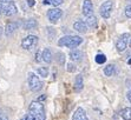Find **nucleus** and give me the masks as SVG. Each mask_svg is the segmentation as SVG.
<instances>
[{
	"instance_id": "obj_1",
	"label": "nucleus",
	"mask_w": 131,
	"mask_h": 120,
	"mask_svg": "<svg viewBox=\"0 0 131 120\" xmlns=\"http://www.w3.org/2000/svg\"><path fill=\"white\" fill-rule=\"evenodd\" d=\"M28 112L36 120H46V113L44 105L40 101H32L28 107Z\"/></svg>"
},
{
	"instance_id": "obj_2",
	"label": "nucleus",
	"mask_w": 131,
	"mask_h": 120,
	"mask_svg": "<svg viewBox=\"0 0 131 120\" xmlns=\"http://www.w3.org/2000/svg\"><path fill=\"white\" fill-rule=\"evenodd\" d=\"M83 42V38L78 35H65L63 38H60L58 41L59 46H65V47L74 48L77 46H79Z\"/></svg>"
},
{
	"instance_id": "obj_3",
	"label": "nucleus",
	"mask_w": 131,
	"mask_h": 120,
	"mask_svg": "<svg viewBox=\"0 0 131 120\" xmlns=\"http://www.w3.org/2000/svg\"><path fill=\"white\" fill-rule=\"evenodd\" d=\"M28 86L32 92H38L43 87V82L34 73H28Z\"/></svg>"
},
{
	"instance_id": "obj_4",
	"label": "nucleus",
	"mask_w": 131,
	"mask_h": 120,
	"mask_svg": "<svg viewBox=\"0 0 131 120\" xmlns=\"http://www.w3.org/2000/svg\"><path fill=\"white\" fill-rule=\"evenodd\" d=\"M38 42V37L37 35H27L26 38H24L21 41V47L24 50H31L37 45Z\"/></svg>"
},
{
	"instance_id": "obj_5",
	"label": "nucleus",
	"mask_w": 131,
	"mask_h": 120,
	"mask_svg": "<svg viewBox=\"0 0 131 120\" xmlns=\"http://www.w3.org/2000/svg\"><path fill=\"white\" fill-rule=\"evenodd\" d=\"M112 6H113V4H112L111 0H106L105 3L102 4L99 12H101V15L104 19H109L110 18V14H111V11H112Z\"/></svg>"
},
{
	"instance_id": "obj_6",
	"label": "nucleus",
	"mask_w": 131,
	"mask_h": 120,
	"mask_svg": "<svg viewBox=\"0 0 131 120\" xmlns=\"http://www.w3.org/2000/svg\"><path fill=\"white\" fill-rule=\"evenodd\" d=\"M61 15H63V11L59 8H52L49 9V12H47V18L52 24H56L61 18Z\"/></svg>"
},
{
	"instance_id": "obj_7",
	"label": "nucleus",
	"mask_w": 131,
	"mask_h": 120,
	"mask_svg": "<svg viewBox=\"0 0 131 120\" xmlns=\"http://www.w3.org/2000/svg\"><path fill=\"white\" fill-rule=\"evenodd\" d=\"M18 12L17 9V6L13 1H8V3H5L4 4V7H3V13L7 17H11V15H14L15 13Z\"/></svg>"
},
{
	"instance_id": "obj_8",
	"label": "nucleus",
	"mask_w": 131,
	"mask_h": 120,
	"mask_svg": "<svg viewBox=\"0 0 131 120\" xmlns=\"http://www.w3.org/2000/svg\"><path fill=\"white\" fill-rule=\"evenodd\" d=\"M129 38H130L129 33H124V34H122V35L119 37L118 41H117V44H116L117 51H118V52H123V51H124L125 48H126V45H128Z\"/></svg>"
},
{
	"instance_id": "obj_9",
	"label": "nucleus",
	"mask_w": 131,
	"mask_h": 120,
	"mask_svg": "<svg viewBox=\"0 0 131 120\" xmlns=\"http://www.w3.org/2000/svg\"><path fill=\"white\" fill-rule=\"evenodd\" d=\"M93 12V6H92L91 0H84V4H83V14L89 17L91 15Z\"/></svg>"
},
{
	"instance_id": "obj_10",
	"label": "nucleus",
	"mask_w": 131,
	"mask_h": 120,
	"mask_svg": "<svg viewBox=\"0 0 131 120\" xmlns=\"http://www.w3.org/2000/svg\"><path fill=\"white\" fill-rule=\"evenodd\" d=\"M72 120H88V117H86V113L84 111V108L78 107L76 110V112L73 113Z\"/></svg>"
},
{
	"instance_id": "obj_11",
	"label": "nucleus",
	"mask_w": 131,
	"mask_h": 120,
	"mask_svg": "<svg viewBox=\"0 0 131 120\" xmlns=\"http://www.w3.org/2000/svg\"><path fill=\"white\" fill-rule=\"evenodd\" d=\"M17 28H18L17 22H7L6 27H5V34H6V37H11L15 32Z\"/></svg>"
},
{
	"instance_id": "obj_12",
	"label": "nucleus",
	"mask_w": 131,
	"mask_h": 120,
	"mask_svg": "<svg viewBox=\"0 0 131 120\" xmlns=\"http://www.w3.org/2000/svg\"><path fill=\"white\" fill-rule=\"evenodd\" d=\"M73 28H74L77 32H79V33H85L86 31H88V25H86L84 21H76V22L73 24Z\"/></svg>"
},
{
	"instance_id": "obj_13",
	"label": "nucleus",
	"mask_w": 131,
	"mask_h": 120,
	"mask_svg": "<svg viewBox=\"0 0 131 120\" xmlns=\"http://www.w3.org/2000/svg\"><path fill=\"white\" fill-rule=\"evenodd\" d=\"M84 87V81H83V75L78 74L76 77V80H74V91L76 92H80Z\"/></svg>"
},
{
	"instance_id": "obj_14",
	"label": "nucleus",
	"mask_w": 131,
	"mask_h": 120,
	"mask_svg": "<svg viewBox=\"0 0 131 120\" xmlns=\"http://www.w3.org/2000/svg\"><path fill=\"white\" fill-rule=\"evenodd\" d=\"M70 58L72 61H80L83 59V53L78 50H72L70 52Z\"/></svg>"
},
{
	"instance_id": "obj_15",
	"label": "nucleus",
	"mask_w": 131,
	"mask_h": 120,
	"mask_svg": "<svg viewBox=\"0 0 131 120\" xmlns=\"http://www.w3.org/2000/svg\"><path fill=\"white\" fill-rule=\"evenodd\" d=\"M37 21L36 19H27V20L24 22V30H33V28H36L37 27Z\"/></svg>"
},
{
	"instance_id": "obj_16",
	"label": "nucleus",
	"mask_w": 131,
	"mask_h": 120,
	"mask_svg": "<svg viewBox=\"0 0 131 120\" xmlns=\"http://www.w3.org/2000/svg\"><path fill=\"white\" fill-rule=\"evenodd\" d=\"M41 57H43V60L45 63L50 64L52 61V53L50 51V48H45L43 51V54H41Z\"/></svg>"
},
{
	"instance_id": "obj_17",
	"label": "nucleus",
	"mask_w": 131,
	"mask_h": 120,
	"mask_svg": "<svg viewBox=\"0 0 131 120\" xmlns=\"http://www.w3.org/2000/svg\"><path fill=\"white\" fill-rule=\"evenodd\" d=\"M121 117L124 120H131V107H125L121 112Z\"/></svg>"
},
{
	"instance_id": "obj_18",
	"label": "nucleus",
	"mask_w": 131,
	"mask_h": 120,
	"mask_svg": "<svg viewBox=\"0 0 131 120\" xmlns=\"http://www.w3.org/2000/svg\"><path fill=\"white\" fill-rule=\"evenodd\" d=\"M86 25H88L89 27H91V28H96V27H97V18H96L95 15H89Z\"/></svg>"
},
{
	"instance_id": "obj_19",
	"label": "nucleus",
	"mask_w": 131,
	"mask_h": 120,
	"mask_svg": "<svg viewBox=\"0 0 131 120\" xmlns=\"http://www.w3.org/2000/svg\"><path fill=\"white\" fill-rule=\"evenodd\" d=\"M104 74L107 75V77H111V75L115 74V65L110 64V65L105 66V68H104Z\"/></svg>"
},
{
	"instance_id": "obj_20",
	"label": "nucleus",
	"mask_w": 131,
	"mask_h": 120,
	"mask_svg": "<svg viewBox=\"0 0 131 120\" xmlns=\"http://www.w3.org/2000/svg\"><path fill=\"white\" fill-rule=\"evenodd\" d=\"M37 72H38L39 75H41L43 78H46L49 75V68L47 67H39V68L37 69Z\"/></svg>"
},
{
	"instance_id": "obj_21",
	"label": "nucleus",
	"mask_w": 131,
	"mask_h": 120,
	"mask_svg": "<svg viewBox=\"0 0 131 120\" xmlns=\"http://www.w3.org/2000/svg\"><path fill=\"white\" fill-rule=\"evenodd\" d=\"M106 61V57L104 55V54H98V55H96V63L99 64V65H102V64H104Z\"/></svg>"
},
{
	"instance_id": "obj_22",
	"label": "nucleus",
	"mask_w": 131,
	"mask_h": 120,
	"mask_svg": "<svg viewBox=\"0 0 131 120\" xmlns=\"http://www.w3.org/2000/svg\"><path fill=\"white\" fill-rule=\"evenodd\" d=\"M125 15H126V18H131V5L126 6V8H125Z\"/></svg>"
},
{
	"instance_id": "obj_23",
	"label": "nucleus",
	"mask_w": 131,
	"mask_h": 120,
	"mask_svg": "<svg viewBox=\"0 0 131 120\" xmlns=\"http://www.w3.org/2000/svg\"><path fill=\"white\" fill-rule=\"evenodd\" d=\"M64 0H50V3L53 5V6H59L60 4H63Z\"/></svg>"
},
{
	"instance_id": "obj_24",
	"label": "nucleus",
	"mask_w": 131,
	"mask_h": 120,
	"mask_svg": "<svg viewBox=\"0 0 131 120\" xmlns=\"http://www.w3.org/2000/svg\"><path fill=\"white\" fill-rule=\"evenodd\" d=\"M67 71L69 72H74L76 71V66L73 64H67Z\"/></svg>"
},
{
	"instance_id": "obj_25",
	"label": "nucleus",
	"mask_w": 131,
	"mask_h": 120,
	"mask_svg": "<svg viewBox=\"0 0 131 120\" xmlns=\"http://www.w3.org/2000/svg\"><path fill=\"white\" fill-rule=\"evenodd\" d=\"M21 120H36V119H34V118L32 117L30 113H28V114H25L24 117L21 118Z\"/></svg>"
},
{
	"instance_id": "obj_26",
	"label": "nucleus",
	"mask_w": 131,
	"mask_h": 120,
	"mask_svg": "<svg viewBox=\"0 0 131 120\" xmlns=\"http://www.w3.org/2000/svg\"><path fill=\"white\" fill-rule=\"evenodd\" d=\"M58 60H59V63L60 64H64V54L63 53H58Z\"/></svg>"
},
{
	"instance_id": "obj_27",
	"label": "nucleus",
	"mask_w": 131,
	"mask_h": 120,
	"mask_svg": "<svg viewBox=\"0 0 131 120\" xmlns=\"http://www.w3.org/2000/svg\"><path fill=\"white\" fill-rule=\"evenodd\" d=\"M0 120H8V118H7V115L5 113H1V112H0Z\"/></svg>"
},
{
	"instance_id": "obj_28",
	"label": "nucleus",
	"mask_w": 131,
	"mask_h": 120,
	"mask_svg": "<svg viewBox=\"0 0 131 120\" xmlns=\"http://www.w3.org/2000/svg\"><path fill=\"white\" fill-rule=\"evenodd\" d=\"M27 4H28V6L30 7H33L34 4H36V1H34V0H27Z\"/></svg>"
},
{
	"instance_id": "obj_29",
	"label": "nucleus",
	"mask_w": 131,
	"mask_h": 120,
	"mask_svg": "<svg viewBox=\"0 0 131 120\" xmlns=\"http://www.w3.org/2000/svg\"><path fill=\"white\" fill-rule=\"evenodd\" d=\"M36 60H37V61H38V63H39V61H40V60H41V59H40V52H38V53H37L36 54Z\"/></svg>"
},
{
	"instance_id": "obj_30",
	"label": "nucleus",
	"mask_w": 131,
	"mask_h": 120,
	"mask_svg": "<svg viewBox=\"0 0 131 120\" xmlns=\"http://www.w3.org/2000/svg\"><path fill=\"white\" fill-rule=\"evenodd\" d=\"M126 97H128V100L131 102V90L128 92V94H126Z\"/></svg>"
},
{
	"instance_id": "obj_31",
	"label": "nucleus",
	"mask_w": 131,
	"mask_h": 120,
	"mask_svg": "<svg viewBox=\"0 0 131 120\" xmlns=\"http://www.w3.org/2000/svg\"><path fill=\"white\" fill-rule=\"evenodd\" d=\"M46 99V95H43V97H39L38 98V101H41V100H45Z\"/></svg>"
},
{
	"instance_id": "obj_32",
	"label": "nucleus",
	"mask_w": 131,
	"mask_h": 120,
	"mask_svg": "<svg viewBox=\"0 0 131 120\" xmlns=\"http://www.w3.org/2000/svg\"><path fill=\"white\" fill-rule=\"evenodd\" d=\"M3 7H4L3 3H0V15H1V13H3Z\"/></svg>"
},
{
	"instance_id": "obj_33",
	"label": "nucleus",
	"mask_w": 131,
	"mask_h": 120,
	"mask_svg": "<svg viewBox=\"0 0 131 120\" xmlns=\"http://www.w3.org/2000/svg\"><path fill=\"white\" fill-rule=\"evenodd\" d=\"M8 1H11V0H0V3H3V4H5V3H8Z\"/></svg>"
},
{
	"instance_id": "obj_34",
	"label": "nucleus",
	"mask_w": 131,
	"mask_h": 120,
	"mask_svg": "<svg viewBox=\"0 0 131 120\" xmlns=\"http://www.w3.org/2000/svg\"><path fill=\"white\" fill-rule=\"evenodd\" d=\"M3 32H4L3 27H0V38H1V35H3Z\"/></svg>"
},
{
	"instance_id": "obj_35",
	"label": "nucleus",
	"mask_w": 131,
	"mask_h": 120,
	"mask_svg": "<svg viewBox=\"0 0 131 120\" xmlns=\"http://www.w3.org/2000/svg\"><path fill=\"white\" fill-rule=\"evenodd\" d=\"M128 64H129V65H131V59H129V61H128Z\"/></svg>"
},
{
	"instance_id": "obj_36",
	"label": "nucleus",
	"mask_w": 131,
	"mask_h": 120,
	"mask_svg": "<svg viewBox=\"0 0 131 120\" xmlns=\"http://www.w3.org/2000/svg\"><path fill=\"white\" fill-rule=\"evenodd\" d=\"M129 45H130V47H131V40H130V42H129Z\"/></svg>"
}]
</instances>
